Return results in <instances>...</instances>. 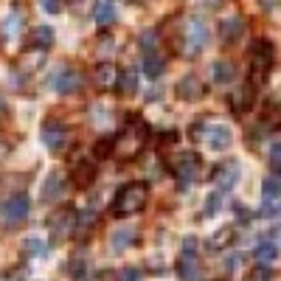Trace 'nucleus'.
<instances>
[{"mask_svg": "<svg viewBox=\"0 0 281 281\" xmlns=\"http://www.w3.org/2000/svg\"><path fill=\"white\" fill-rule=\"evenodd\" d=\"M270 166H273V172H278V166H281V143L278 141H273V146H270Z\"/></svg>", "mask_w": 281, "mask_h": 281, "instance_id": "obj_29", "label": "nucleus"}, {"mask_svg": "<svg viewBox=\"0 0 281 281\" xmlns=\"http://www.w3.org/2000/svg\"><path fill=\"white\" fill-rule=\"evenodd\" d=\"M0 113H3V101H0Z\"/></svg>", "mask_w": 281, "mask_h": 281, "instance_id": "obj_38", "label": "nucleus"}, {"mask_svg": "<svg viewBox=\"0 0 281 281\" xmlns=\"http://www.w3.org/2000/svg\"><path fill=\"white\" fill-rule=\"evenodd\" d=\"M261 6L265 9H276V0H261Z\"/></svg>", "mask_w": 281, "mask_h": 281, "instance_id": "obj_37", "label": "nucleus"}, {"mask_svg": "<svg viewBox=\"0 0 281 281\" xmlns=\"http://www.w3.org/2000/svg\"><path fill=\"white\" fill-rule=\"evenodd\" d=\"M149 200V186L146 183H127V186L118 189L116 200H113V211L118 217H127V214H135L146 205Z\"/></svg>", "mask_w": 281, "mask_h": 281, "instance_id": "obj_1", "label": "nucleus"}, {"mask_svg": "<svg viewBox=\"0 0 281 281\" xmlns=\"http://www.w3.org/2000/svg\"><path fill=\"white\" fill-rule=\"evenodd\" d=\"M231 239H234V228H219L217 234L208 239V248H211V250H219V248H225Z\"/></svg>", "mask_w": 281, "mask_h": 281, "instance_id": "obj_23", "label": "nucleus"}, {"mask_svg": "<svg viewBox=\"0 0 281 281\" xmlns=\"http://www.w3.org/2000/svg\"><path fill=\"white\" fill-rule=\"evenodd\" d=\"M177 276L183 281L200 278V261H197V256H180V261H177Z\"/></svg>", "mask_w": 281, "mask_h": 281, "instance_id": "obj_11", "label": "nucleus"}, {"mask_svg": "<svg viewBox=\"0 0 281 281\" xmlns=\"http://www.w3.org/2000/svg\"><path fill=\"white\" fill-rule=\"evenodd\" d=\"M245 31V20L242 17H228V20H222V28H219V34H222L225 43H234V40L242 37Z\"/></svg>", "mask_w": 281, "mask_h": 281, "instance_id": "obj_15", "label": "nucleus"}, {"mask_svg": "<svg viewBox=\"0 0 281 281\" xmlns=\"http://www.w3.org/2000/svg\"><path fill=\"white\" fill-rule=\"evenodd\" d=\"M180 256H197V239L194 236H186L183 239V253Z\"/></svg>", "mask_w": 281, "mask_h": 281, "instance_id": "obj_31", "label": "nucleus"}, {"mask_svg": "<svg viewBox=\"0 0 281 281\" xmlns=\"http://www.w3.org/2000/svg\"><path fill=\"white\" fill-rule=\"evenodd\" d=\"M219 208H222V194H219V191L208 194V200H205V217H214V214H219Z\"/></svg>", "mask_w": 281, "mask_h": 281, "instance_id": "obj_25", "label": "nucleus"}, {"mask_svg": "<svg viewBox=\"0 0 281 281\" xmlns=\"http://www.w3.org/2000/svg\"><path fill=\"white\" fill-rule=\"evenodd\" d=\"M48 225H51V231H53L57 236H65V234H70V231L76 228V214L68 211V208H62V211L53 214Z\"/></svg>", "mask_w": 281, "mask_h": 281, "instance_id": "obj_9", "label": "nucleus"}, {"mask_svg": "<svg viewBox=\"0 0 281 281\" xmlns=\"http://www.w3.org/2000/svg\"><path fill=\"white\" fill-rule=\"evenodd\" d=\"M250 281H270V276H267V270H256L253 276H250Z\"/></svg>", "mask_w": 281, "mask_h": 281, "instance_id": "obj_33", "label": "nucleus"}, {"mask_svg": "<svg viewBox=\"0 0 281 281\" xmlns=\"http://www.w3.org/2000/svg\"><path fill=\"white\" fill-rule=\"evenodd\" d=\"M93 219H96V214H93V211H85V214H82V225L93 222Z\"/></svg>", "mask_w": 281, "mask_h": 281, "instance_id": "obj_36", "label": "nucleus"}, {"mask_svg": "<svg viewBox=\"0 0 281 281\" xmlns=\"http://www.w3.org/2000/svg\"><path fill=\"white\" fill-rule=\"evenodd\" d=\"M23 248H26L31 256H48V245L40 242V239H26V242H23Z\"/></svg>", "mask_w": 281, "mask_h": 281, "instance_id": "obj_26", "label": "nucleus"}, {"mask_svg": "<svg viewBox=\"0 0 281 281\" xmlns=\"http://www.w3.org/2000/svg\"><path fill=\"white\" fill-rule=\"evenodd\" d=\"M177 93H180L183 99L194 101V99H202V96H205V85H202V79H200V76L186 73L180 82H177Z\"/></svg>", "mask_w": 281, "mask_h": 281, "instance_id": "obj_8", "label": "nucleus"}, {"mask_svg": "<svg viewBox=\"0 0 281 281\" xmlns=\"http://www.w3.org/2000/svg\"><path fill=\"white\" fill-rule=\"evenodd\" d=\"M93 177H96V166L87 163V160H82V163L73 169V183H76L79 189H87V186L93 183Z\"/></svg>", "mask_w": 281, "mask_h": 281, "instance_id": "obj_18", "label": "nucleus"}, {"mask_svg": "<svg viewBox=\"0 0 281 281\" xmlns=\"http://www.w3.org/2000/svg\"><path fill=\"white\" fill-rule=\"evenodd\" d=\"M135 239V228H121V231H116L110 239V245H113V250H124L129 242Z\"/></svg>", "mask_w": 281, "mask_h": 281, "instance_id": "obj_22", "label": "nucleus"}, {"mask_svg": "<svg viewBox=\"0 0 281 281\" xmlns=\"http://www.w3.org/2000/svg\"><path fill=\"white\" fill-rule=\"evenodd\" d=\"M40 6H43L48 14H57V11H59V3H57V0H40Z\"/></svg>", "mask_w": 281, "mask_h": 281, "instance_id": "obj_32", "label": "nucleus"}, {"mask_svg": "<svg viewBox=\"0 0 281 281\" xmlns=\"http://www.w3.org/2000/svg\"><path fill=\"white\" fill-rule=\"evenodd\" d=\"M261 197H265V202H278V177H267L265 180V189H261Z\"/></svg>", "mask_w": 281, "mask_h": 281, "instance_id": "obj_24", "label": "nucleus"}, {"mask_svg": "<svg viewBox=\"0 0 281 281\" xmlns=\"http://www.w3.org/2000/svg\"><path fill=\"white\" fill-rule=\"evenodd\" d=\"M152 37H155L152 31H146V34H143V37H141V43H143V48H152Z\"/></svg>", "mask_w": 281, "mask_h": 281, "instance_id": "obj_35", "label": "nucleus"}, {"mask_svg": "<svg viewBox=\"0 0 281 281\" xmlns=\"http://www.w3.org/2000/svg\"><path fill=\"white\" fill-rule=\"evenodd\" d=\"M59 194H62V175L53 172V175H48V180L43 186V202H53Z\"/></svg>", "mask_w": 281, "mask_h": 281, "instance_id": "obj_19", "label": "nucleus"}, {"mask_svg": "<svg viewBox=\"0 0 281 281\" xmlns=\"http://www.w3.org/2000/svg\"><path fill=\"white\" fill-rule=\"evenodd\" d=\"M231 129L225 127V124H214V127H205V141H208V146L214 149V152H222V149H228L231 146Z\"/></svg>", "mask_w": 281, "mask_h": 281, "instance_id": "obj_7", "label": "nucleus"}, {"mask_svg": "<svg viewBox=\"0 0 281 281\" xmlns=\"http://www.w3.org/2000/svg\"><path fill=\"white\" fill-rule=\"evenodd\" d=\"M113 149H116V141H113V138H101L99 143H96L93 152H96V158H107V155H110Z\"/></svg>", "mask_w": 281, "mask_h": 281, "instance_id": "obj_27", "label": "nucleus"}, {"mask_svg": "<svg viewBox=\"0 0 281 281\" xmlns=\"http://www.w3.org/2000/svg\"><path fill=\"white\" fill-rule=\"evenodd\" d=\"M166 70V59L160 57V53L149 51L146 57H143V73L149 76V79H158V76H163Z\"/></svg>", "mask_w": 281, "mask_h": 281, "instance_id": "obj_12", "label": "nucleus"}, {"mask_svg": "<svg viewBox=\"0 0 281 281\" xmlns=\"http://www.w3.org/2000/svg\"><path fill=\"white\" fill-rule=\"evenodd\" d=\"M28 208H31L28 197H26V194H14L11 200L3 202V208H0V217H3L6 222H23V219L28 217Z\"/></svg>", "mask_w": 281, "mask_h": 281, "instance_id": "obj_3", "label": "nucleus"}, {"mask_svg": "<svg viewBox=\"0 0 281 281\" xmlns=\"http://www.w3.org/2000/svg\"><path fill=\"white\" fill-rule=\"evenodd\" d=\"M124 281H138V270L127 267V270H124Z\"/></svg>", "mask_w": 281, "mask_h": 281, "instance_id": "obj_34", "label": "nucleus"}, {"mask_svg": "<svg viewBox=\"0 0 281 281\" xmlns=\"http://www.w3.org/2000/svg\"><path fill=\"white\" fill-rule=\"evenodd\" d=\"M31 48H40V51H45V48H51L53 45V28L51 26H40V28H34L31 31Z\"/></svg>", "mask_w": 281, "mask_h": 281, "instance_id": "obj_17", "label": "nucleus"}, {"mask_svg": "<svg viewBox=\"0 0 281 281\" xmlns=\"http://www.w3.org/2000/svg\"><path fill=\"white\" fill-rule=\"evenodd\" d=\"M79 85H82V76L76 73V70H70V68H65V70H59L57 73V82H53V87H57L59 93H76L79 90Z\"/></svg>", "mask_w": 281, "mask_h": 281, "instance_id": "obj_10", "label": "nucleus"}, {"mask_svg": "<svg viewBox=\"0 0 281 281\" xmlns=\"http://www.w3.org/2000/svg\"><path fill=\"white\" fill-rule=\"evenodd\" d=\"M116 85L124 96H133L138 90V73H135V70H124V73L116 76Z\"/></svg>", "mask_w": 281, "mask_h": 281, "instance_id": "obj_20", "label": "nucleus"}, {"mask_svg": "<svg viewBox=\"0 0 281 281\" xmlns=\"http://www.w3.org/2000/svg\"><path fill=\"white\" fill-rule=\"evenodd\" d=\"M211 73H214V82H217V85H228V82H234L236 68L231 62H225V59H219V62L211 65Z\"/></svg>", "mask_w": 281, "mask_h": 281, "instance_id": "obj_16", "label": "nucleus"}, {"mask_svg": "<svg viewBox=\"0 0 281 281\" xmlns=\"http://www.w3.org/2000/svg\"><path fill=\"white\" fill-rule=\"evenodd\" d=\"M256 261H259V265H273V261H276L278 259V242H276V239H273V242H270V239H265V242H261L259 245V248H256Z\"/></svg>", "mask_w": 281, "mask_h": 281, "instance_id": "obj_13", "label": "nucleus"}, {"mask_svg": "<svg viewBox=\"0 0 281 281\" xmlns=\"http://www.w3.org/2000/svg\"><path fill=\"white\" fill-rule=\"evenodd\" d=\"M116 68H113V65H99V68H96V82H99L101 87H113L116 85Z\"/></svg>", "mask_w": 281, "mask_h": 281, "instance_id": "obj_21", "label": "nucleus"}, {"mask_svg": "<svg viewBox=\"0 0 281 281\" xmlns=\"http://www.w3.org/2000/svg\"><path fill=\"white\" fill-rule=\"evenodd\" d=\"M208 45V26L200 17H191L183 28V53L186 57H197L202 48Z\"/></svg>", "mask_w": 281, "mask_h": 281, "instance_id": "obj_2", "label": "nucleus"}, {"mask_svg": "<svg viewBox=\"0 0 281 281\" xmlns=\"http://www.w3.org/2000/svg\"><path fill=\"white\" fill-rule=\"evenodd\" d=\"M40 135H43V143H45L48 149H53V152H57L65 141H68V129H65L59 121H45L43 124V133H40Z\"/></svg>", "mask_w": 281, "mask_h": 281, "instance_id": "obj_6", "label": "nucleus"}, {"mask_svg": "<svg viewBox=\"0 0 281 281\" xmlns=\"http://www.w3.org/2000/svg\"><path fill=\"white\" fill-rule=\"evenodd\" d=\"M239 177H242V166H239V160H225V163H219V169H217L219 194H225V191L234 189L239 183Z\"/></svg>", "mask_w": 281, "mask_h": 281, "instance_id": "obj_4", "label": "nucleus"}, {"mask_svg": "<svg viewBox=\"0 0 281 281\" xmlns=\"http://www.w3.org/2000/svg\"><path fill=\"white\" fill-rule=\"evenodd\" d=\"M259 214H261V217H265V219H270V217L276 219V217H278V202H265Z\"/></svg>", "mask_w": 281, "mask_h": 281, "instance_id": "obj_30", "label": "nucleus"}, {"mask_svg": "<svg viewBox=\"0 0 281 281\" xmlns=\"http://www.w3.org/2000/svg\"><path fill=\"white\" fill-rule=\"evenodd\" d=\"M20 20H23V14H20V11H11V14L9 17H6V34H14L17 31V26H20Z\"/></svg>", "mask_w": 281, "mask_h": 281, "instance_id": "obj_28", "label": "nucleus"}, {"mask_svg": "<svg viewBox=\"0 0 281 281\" xmlns=\"http://www.w3.org/2000/svg\"><path fill=\"white\" fill-rule=\"evenodd\" d=\"M93 17H96L99 26H110V23L116 20V6H113V0H96Z\"/></svg>", "mask_w": 281, "mask_h": 281, "instance_id": "obj_14", "label": "nucleus"}, {"mask_svg": "<svg viewBox=\"0 0 281 281\" xmlns=\"http://www.w3.org/2000/svg\"><path fill=\"white\" fill-rule=\"evenodd\" d=\"M197 169H200V158H197L194 152L180 155V160H177V183L186 189L189 183L197 177Z\"/></svg>", "mask_w": 281, "mask_h": 281, "instance_id": "obj_5", "label": "nucleus"}]
</instances>
